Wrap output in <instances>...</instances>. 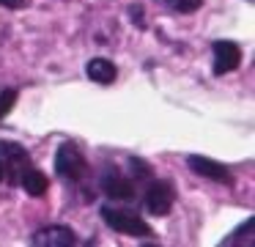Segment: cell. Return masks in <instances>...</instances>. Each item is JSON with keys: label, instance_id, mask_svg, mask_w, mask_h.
I'll return each instance as SVG.
<instances>
[{"label": "cell", "instance_id": "cell-15", "mask_svg": "<svg viewBox=\"0 0 255 247\" xmlns=\"http://www.w3.org/2000/svg\"><path fill=\"white\" fill-rule=\"evenodd\" d=\"M132 19H134V25H137V27H145V22L140 19V5H132Z\"/></svg>", "mask_w": 255, "mask_h": 247}, {"label": "cell", "instance_id": "cell-6", "mask_svg": "<svg viewBox=\"0 0 255 247\" xmlns=\"http://www.w3.org/2000/svg\"><path fill=\"white\" fill-rule=\"evenodd\" d=\"M211 49H214V74H228L242 63V47L239 44L220 38V41L211 44Z\"/></svg>", "mask_w": 255, "mask_h": 247}, {"label": "cell", "instance_id": "cell-14", "mask_svg": "<svg viewBox=\"0 0 255 247\" xmlns=\"http://www.w3.org/2000/svg\"><path fill=\"white\" fill-rule=\"evenodd\" d=\"M0 5H6V8H28L30 0H0Z\"/></svg>", "mask_w": 255, "mask_h": 247}, {"label": "cell", "instance_id": "cell-5", "mask_svg": "<svg viewBox=\"0 0 255 247\" xmlns=\"http://www.w3.org/2000/svg\"><path fill=\"white\" fill-rule=\"evenodd\" d=\"M30 245H36V247H74L77 245V236L66 225H50V228L36 231L30 236Z\"/></svg>", "mask_w": 255, "mask_h": 247}, {"label": "cell", "instance_id": "cell-10", "mask_svg": "<svg viewBox=\"0 0 255 247\" xmlns=\"http://www.w3.org/2000/svg\"><path fill=\"white\" fill-rule=\"evenodd\" d=\"M88 77L94 82L110 85V82H116L118 69H116V63H113V60H107V58H94V60H88Z\"/></svg>", "mask_w": 255, "mask_h": 247}, {"label": "cell", "instance_id": "cell-4", "mask_svg": "<svg viewBox=\"0 0 255 247\" xmlns=\"http://www.w3.org/2000/svg\"><path fill=\"white\" fill-rule=\"evenodd\" d=\"M0 159H3V170L8 173V179L19 181V176H22L25 168H30V157L28 151H25L22 146H17V143H0Z\"/></svg>", "mask_w": 255, "mask_h": 247}, {"label": "cell", "instance_id": "cell-12", "mask_svg": "<svg viewBox=\"0 0 255 247\" xmlns=\"http://www.w3.org/2000/svg\"><path fill=\"white\" fill-rule=\"evenodd\" d=\"M167 8L178 11V14H189V11H198L203 5V0H162Z\"/></svg>", "mask_w": 255, "mask_h": 247}, {"label": "cell", "instance_id": "cell-7", "mask_svg": "<svg viewBox=\"0 0 255 247\" xmlns=\"http://www.w3.org/2000/svg\"><path fill=\"white\" fill-rule=\"evenodd\" d=\"M187 165L198 176H203V179L220 181V184H231V173H228V168L220 165V162H214V159H209V157H198V154H192V157H187Z\"/></svg>", "mask_w": 255, "mask_h": 247}, {"label": "cell", "instance_id": "cell-13", "mask_svg": "<svg viewBox=\"0 0 255 247\" xmlns=\"http://www.w3.org/2000/svg\"><path fill=\"white\" fill-rule=\"evenodd\" d=\"M14 102H17V91H14V88H6V91H0V118L11 113Z\"/></svg>", "mask_w": 255, "mask_h": 247}, {"label": "cell", "instance_id": "cell-8", "mask_svg": "<svg viewBox=\"0 0 255 247\" xmlns=\"http://www.w3.org/2000/svg\"><path fill=\"white\" fill-rule=\"evenodd\" d=\"M19 184H22V190L28 192V195L41 198V195H47V187H50V181H47V176L41 173V170H36L33 165H30V168L22 170V176H19Z\"/></svg>", "mask_w": 255, "mask_h": 247}, {"label": "cell", "instance_id": "cell-2", "mask_svg": "<svg viewBox=\"0 0 255 247\" xmlns=\"http://www.w3.org/2000/svg\"><path fill=\"white\" fill-rule=\"evenodd\" d=\"M85 157L72 146V143H63L55 154V170L58 176H63L66 181H80L85 176Z\"/></svg>", "mask_w": 255, "mask_h": 247}, {"label": "cell", "instance_id": "cell-16", "mask_svg": "<svg viewBox=\"0 0 255 247\" xmlns=\"http://www.w3.org/2000/svg\"><path fill=\"white\" fill-rule=\"evenodd\" d=\"M6 179V170H3V159H0V181Z\"/></svg>", "mask_w": 255, "mask_h": 247}, {"label": "cell", "instance_id": "cell-3", "mask_svg": "<svg viewBox=\"0 0 255 247\" xmlns=\"http://www.w3.org/2000/svg\"><path fill=\"white\" fill-rule=\"evenodd\" d=\"M173 201H176V192H173L170 181H154L148 187V192H145V209L154 217H165L170 212Z\"/></svg>", "mask_w": 255, "mask_h": 247}, {"label": "cell", "instance_id": "cell-1", "mask_svg": "<svg viewBox=\"0 0 255 247\" xmlns=\"http://www.w3.org/2000/svg\"><path fill=\"white\" fill-rule=\"evenodd\" d=\"M102 220L110 225L113 231L118 234H127V236H151V228L140 214L127 212V209H110L105 206L102 209Z\"/></svg>", "mask_w": 255, "mask_h": 247}, {"label": "cell", "instance_id": "cell-9", "mask_svg": "<svg viewBox=\"0 0 255 247\" xmlns=\"http://www.w3.org/2000/svg\"><path fill=\"white\" fill-rule=\"evenodd\" d=\"M102 190H105L110 198H116V201H132L134 198L132 184H129L124 176H118V173H107L105 181H102Z\"/></svg>", "mask_w": 255, "mask_h": 247}, {"label": "cell", "instance_id": "cell-11", "mask_svg": "<svg viewBox=\"0 0 255 247\" xmlns=\"http://www.w3.org/2000/svg\"><path fill=\"white\" fill-rule=\"evenodd\" d=\"M222 245H255V220L253 217H250V220H244V223H242V228H239V231H233V234L231 236H228V239L225 242H222Z\"/></svg>", "mask_w": 255, "mask_h": 247}]
</instances>
